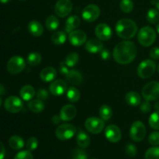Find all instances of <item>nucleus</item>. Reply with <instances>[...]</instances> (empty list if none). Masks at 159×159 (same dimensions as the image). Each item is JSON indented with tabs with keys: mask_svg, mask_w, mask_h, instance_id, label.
<instances>
[{
	"mask_svg": "<svg viewBox=\"0 0 159 159\" xmlns=\"http://www.w3.org/2000/svg\"><path fill=\"white\" fill-rule=\"evenodd\" d=\"M137 55V47L134 43L129 40L120 42L113 51V57L115 61L120 65L131 63Z\"/></svg>",
	"mask_w": 159,
	"mask_h": 159,
	"instance_id": "1",
	"label": "nucleus"
},
{
	"mask_svg": "<svg viewBox=\"0 0 159 159\" xmlns=\"http://www.w3.org/2000/svg\"><path fill=\"white\" fill-rule=\"evenodd\" d=\"M115 29L117 35L124 40L133 38L138 32V26L134 21L130 19L120 20L116 23Z\"/></svg>",
	"mask_w": 159,
	"mask_h": 159,
	"instance_id": "2",
	"label": "nucleus"
},
{
	"mask_svg": "<svg viewBox=\"0 0 159 159\" xmlns=\"http://www.w3.org/2000/svg\"><path fill=\"white\" fill-rule=\"evenodd\" d=\"M138 40L142 46L149 47L153 44L156 40V33L151 26H144L138 32Z\"/></svg>",
	"mask_w": 159,
	"mask_h": 159,
	"instance_id": "3",
	"label": "nucleus"
},
{
	"mask_svg": "<svg viewBox=\"0 0 159 159\" xmlns=\"http://www.w3.org/2000/svg\"><path fill=\"white\" fill-rule=\"evenodd\" d=\"M156 64L154 61L150 59H146L140 63L138 68V75L140 78L143 79L151 78L156 70Z\"/></svg>",
	"mask_w": 159,
	"mask_h": 159,
	"instance_id": "4",
	"label": "nucleus"
},
{
	"mask_svg": "<svg viewBox=\"0 0 159 159\" xmlns=\"http://www.w3.org/2000/svg\"><path fill=\"white\" fill-rule=\"evenodd\" d=\"M142 96L147 101H155L159 99V82L153 81L146 84L142 89Z\"/></svg>",
	"mask_w": 159,
	"mask_h": 159,
	"instance_id": "5",
	"label": "nucleus"
},
{
	"mask_svg": "<svg viewBox=\"0 0 159 159\" xmlns=\"http://www.w3.org/2000/svg\"><path fill=\"white\" fill-rule=\"evenodd\" d=\"M146 136V127L141 121H135L130 129V138L136 142L143 141Z\"/></svg>",
	"mask_w": 159,
	"mask_h": 159,
	"instance_id": "6",
	"label": "nucleus"
},
{
	"mask_svg": "<svg viewBox=\"0 0 159 159\" xmlns=\"http://www.w3.org/2000/svg\"><path fill=\"white\" fill-rule=\"evenodd\" d=\"M76 133V128L74 125L70 124H64L57 127L55 135L61 141H67L74 137Z\"/></svg>",
	"mask_w": 159,
	"mask_h": 159,
	"instance_id": "7",
	"label": "nucleus"
},
{
	"mask_svg": "<svg viewBox=\"0 0 159 159\" xmlns=\"http://www.w3.org/2000/svg\"><path fill=\"white\" fill-rule=\"evenodd\" d=\"M85 127L89 133L98 134L103 130L105 127V123L103 120L101 118L92 116L85 120Z\"/></svg>",
	"mask_w": 159,
	"mask_h": 159,
	"instance_id": "8",
	"label": "nucleus"
},
{
	"mask_svg": "<svg viewBox=\"0 0 159 159\" xmlns=\"http://www.w3.org/2000/svg\"><path fill=\"white\" fill-rule=\"evenodd\" d=\"M26 67V62L24 59L20 56H14L11 57L7 62L8 71L12 75H16L22 72Z\"/></svg>",
	"mask_w": 159,
	"mask_h": 159,
	"instance_id": "9",
	"label": "nucleus"
},
{
	"mask_svg": "<svg viewBox=\"0 0 159 159\" xmlns=\"http://www.w3.org/2000/svg\"><path fill=\"white\" fill-rule=\"evenodd\" d=\"M99 15H100V9L99 6L95 4H90L85 6L82 12L83 20L88 23L96 21L99 18Z\"/></svg>",
	"mask_w": 159,
	"mask_h": 159,
	"instance_id": "10",
	"label": "nucleus"
},
{
	"mask_svg": "<svg viewBox=\"0 0 159 159\" xmlns=\"http://www.w3.org/2000/svg\"><path fill=\"white\" fill-rule=\"evenodd\" d=\"M4 107L11 113H16L23 109V104L21 99L17 96H9L4 102Z\"/></svg>",
	"mask_w": 159,
	"mask_h": 159,
	"instance_id": "11",
	"label": "nucleus"
},
{
	"mask_svg": "<svg viewBox=\"0 0 159 159\" xmlns=\"http://www.w3.org/2000/svg\"><path fill=\"white\" fill-rule=\"evenodd\" d=\"M73 8L71 0H58L54 6V12L59 17H65L70 14Z\"/></svg>",
	"mask_w": 159,
	"mask_h": 159,
	"instance_id": "12",
	"label": "nucleus"
},
{
	"mask_svg": "<svg viewBox=\"0 0 159 159\" xmlns=\"http://www.w3.org/2000/svg\"><path fill=\"white\" fill-rule=\"evenodd\" d=\"M105 137L110 142L117 143L121 140L122 133H121L120 129L117 126L111 124L106 127Z\"/></svg>",
	"mask_w": 159,
	"mask_h": 159,
	"instance_id": "13",
	"label": "nucleus"
},
{
	"mask_svg": "<svg viewBox=\"0 0 159 159\" xmlns=\"http://www.w3.org/2000/svg\"><path fill=\"white\" fill-rule=\"evenodd\" d=\"M86 40L87 34L80 30H73L68 36V40L73 46H81L86 42Z\"/></svg>",
	"mask_w": 159,
	"mask_h": 159,
	"instance_id": "14",
	"label": "nucleus"
},
{
	"mask_svg": "<svg viewBox=\"0 0 159 159\" xmlns=\"http://www.w3.org/2000/svg\"><path fill=\"white\" fill-rule=\"evenodd\" d=\"M95 34H96V36L98 39H99L102 41H106V40H108L111 38V28L107 23H99L96 26Z\"/></svg>",
	"mask_w": 159,
	"mask_h": 159,
	"instance_id": "15",
	"label": "nucleus"
},
{
	"mask_svg": "<svg viewBox=\"0 0 159 159\" xmlns=\"http://www.w3.org/2000/svg\"><path fill=\"white\" fill-rule=\"evenodd\" d=\"M67 89H68V85L66 82L61 79H57L51 84L49 87V91L54 96H61L67 92L68 90Z\"/></svg>",
	"mask_w": 159,
	"mask_h": 159,
	"instance_id": "16",
	"label": "nucleus"
},
{
	"mask_svg": "<svg viewBox=\"0 0 159 159\" xmlns=\"http://www.w3.org/2000/svg\"><path fill=\"white\" fill-rule=\"evenodd\" d=\"M76 113H77L76 107L74 105L68 104V105H65L62 107L60 111L59 116H60L61 119L62 120L70 121L72 120L75 117Z\"/></svg>",
	"mask_w": 159,
	"mask_h": 159,
	"instance_id": "17",
	"label": "nucleus"
},
{
	"mask_svg": "<svg viewBox=\"0 0 159 159\" xmlns=\"http://www.w3.org/2000/svg\"><path fill=\"white\" fill-rule=\"evenodd\" d=\"M103 48V43L99 39H90L85 43V50L92 54L100 52Z\"/></svg>",
	"mask_w": 159,
	"mask_h": 159,
	"instance_id": "18",
	"label": "nucleus"
},
{
	"mask_svg": "<svg viewBox=\"0 0 159 159\" xmlns=\"http://www.w3.org/2000/svg\"><path fill=\"white\" fill-rule=\"evenodd\" d=\"M66 77L67 81L68 83H70L72 85H80L81 82H82V75L80 71L78 70H69L68 73L67 74Z\"/></svg>",
	"mask_w": 159,
	"mask_h": 159,
	"instance_id": "19",
	"label": "nucleus"
},
{
	"mask_svg": "<svg viewBox=\"0 0 159 159\" xmlns=\"http://www.w3.org/2000/svg\"><path fill=\"white\" fill-rule=\"evenodd\" d=\"M57 76V71L53 67H46L40 71V77L42 81L45 82H49L54 81Z\"/></svg>",
	"mask_w": 159,
	"mask_h": 159,
	"instance_id": "20",
	"label": "nucleus"
},
{
	"mask_svg": "<svg viewBox=\"0 0 159 159\" xmlns=\"http://www.w3.org/2000/svg\"><path fill=\"white\" fill-rule=\"evenodd\" d=\"M80 23L81 20L78 16H71L67 19L66 22H65V31L70 34L73 30L77 29L80 26Z\"/></svg>",
	"mask_w": 159,
	"mask_h": 159,
	"instance_id": "21",
	"label": "nucleus"
},
{
	"mask_svg": "<svg viewBox=\"0 0 159 159\" xmlns=\"http://www.w3.org/2000/svg\"><path fill=\"white\" fill-rule=\"evenodd\" d=\"M28 31L34 37H40L43 33V28L38 21H31L28 24Z\"/></svg>",
	"mask_w": 159,
	"mask_h": 159,
	"instance_id": "22",
	"label": "nucleus"
},
{
	"mask_svg": "<svg viewBox=\"0 0 159 159\" xmlns=\"http://www.w3.org/2000/svg\"><path fill=\"white\" fill-rule=\"evenodd\" d=\"M20 96L24 101H30L34 97L36 94L35 89L30 85H23L20 91Z\"/></svg>",
	"mask_w": 159,
	"mask_h": 159,
	"instance_id": "23",
	"label": "nucleus"
},
{
	"mask_svg": "<svg viewBox=\"0 0 159 159\" xmlns=\"http://www.w3.org/2000/svg\"><path fill=\"white\" fill-rule=\"evenodd\" d=\"M125 100L128 105L133 106V107L139 106L141 103V96L134 91H130L127 93L125 96Z\"/></svg>",
	"mask_w": 159,
	"mask_h": 159,
	"instance_id": "24",
	"label": "nucleus"
},
{
	"mask_svg": "<svg viewBox=\"0 0 159 159\" xmlns=\"http://www.w3.org/2000/svg\"><path fill=\"white\" fill-rule=\"evenodd\" d=\"M76 141H77V144L79 147L82 148H86L89 146L91 139H90V137L85 132L81 130L78 133L77 137H76Z\"/></svg>",
	"mask_w": 159,
	"mask_h": 159,
	"instance_id": "25",
	"label": "nucleus"
},
{
	"mask_svg": "<svg viewBox=\"0 0 159 159\" xmlns=\"http://www.w3.org/2000/svg\"><path fill=\"white\" fill-rule=\"evenodd\" d=\"M9 145L13 150H20L24 147V141L21 137L14 135L9 138Z\"/></svg>",
	"mask_w": 159,
	"mask_h": 159,
	"instance_id": "26",
	"label": "nucleus"
},
{
	"mask_svg": "<svg viewBox=\"0 0 159 159\" xmlns=\"http://www.w3.org/2000/svg\"><path fill=\"white\" fill-rule=\"evenodd\" d=\"M28 108L30 110V111L34 112V113H40L44 110V103L40 99H37L31 100L28 102L27 104Z\"/></svg>",
	"mask_w": 159,
	"mask_h": 159,
	"instance_id": "27",
	"label": "nucleus"
},
{
	"mask_svg": "<svg viewBox=\"0 0 159 159\" xmlns=\"http://www.w3.org/2000/svg\"><path fill=\"white\" fill-rule=\"evenodd\" d=\"M67 40V36L63 31H57L51 36V41L53 43L57 45L63 44Z\"/></svg>",
	"mask_w": 159,
	"mask_h": 159,
	"instance_id": "28",
	"label": "nucleus"
},
{
	"mask_svg": "<svg viewBox=\"0 0 159 159\" xmlns=\"http://www.w3.org/2000/svg\"><path fill=\"white\" fill-rule=\"evenodd\" d=\"M80 92L75 87H70L67 90V98L71 102H76L80 99Z\"/></svg>",
	"mask_w": 159,
	"mask_h": 159,
	"instance_id": "29",
	"label": "nucleus"
},
{
	"mask_svg": "<svg viewBox=\"0 0 159 159\" xmlns=\"http://www.w3.org/2000/svg\"><path fill=\"white\" fill-rule=\"evenodd\" d=\"M99 113L101 119L103 120L104 121L109 120L111 119L112 116H113V110L110 106L102 105L99 109Z\"/></svg>",
	"mask_w": 159,
	"mask_h": 159,
	"instance_id": "30",
	"label": "nucleus"
},
{
	"mask_svg": "<svg viewBox=\"0 0 159 159\" xmlns=\"http://www.w3.org/2000/svg\"><path fill=\"white\" fill-rule=\"evenodd\" d=\"M59 22L58 19L54 15H51L47 18L46 22H45V24H46V27L48 30H55L58 28L59 26Z\"/></svg>",
	"mask_w": 159,
	"mask_h": 159,
	"instance_id": "31",
	"label": "nucleus"
},
{
	"mask_svg": "<svg viewBox=\"0 0 159 159\" xmlns=\"http://www.w3.org/2000/svg\"><path fill=\"white\" fill-rule=\"evenodd\" d=\"M42 60L41 54L39 52H32L28 55L27 63L30 66L34 67L38 65Z\"/></svg>",
	"mask_w": 159,
	"mask_h": 159,
	"instance_id": "32",
	"label": "nucleus"
},
{
	"mask_svg": "<svg viewBox=\"0 0 159 159\" xmlns=\"http://www.w3.org/2000/svg\"><path fill=\"white\" fill-rule=\"evenodd\" d=\"M147 20L151 24H155L159 21V11L157 9H150L147 12Z\"/></svg>",
	"mask_w": 159,
	"mask_h": 159,
	"instance_id": "33",
	"label": "nucleus"
},
{
	"mask_svg": "<svg viewBox=\"0 0 159 159\" xmlns=\"http://www.w3.org/2000/svg\"><path fill=\"white\" fill-rule=\"evenodd\" d=\"M79 60V54H78V53L71 52L67 55L65 62L68 67L72 68V67H74L75 65L78 63Z\"/></svg>",
	"mask_w": 159,
	"mask_h": 159,
	"instance_id": "34",
	"label": "nucleus"
},
{
	"mask_svg": "<svg viewBox=\"0 0 159 159\" xmlns=\"http://www.w3.org/2000/svg\"><path fill=\"white\" fill-rule=\"evenodd\" d=\"M148 124L154 130H159V111H155L152 113L148 119Z\"/></svg>",
	"mask_w": 159,
	"mask_h": 159,
	"instance_id": "35",
	"label": "nucleus"
},
{
	"mask_svg": "<svg viewBox=\"0 0 159 159\" xmlns=\"http://www.w3.org/2000/svg\"><path fill=\"white\" fill-rule=\"evenodd\" d=\"M120 9L125 13H130L134 9V2L132 0H121L120 3Z\"/></svg>",
	"mask_w": 159,
	"mask_h": 159,
	"instance_id": "36",
	"label": "nucleus"
},
{
	"mask_svg": "<svg viewBox=\"0 0 159 159\" xmlns=\"http://www.w3.org/2000/svg\"><path fill=\"white\" fill-rule=\"evenodd\" d=\"M145 159H159V147L154 146L148 149L144 155Z\"/></svg>",
	"mask_w": 159,
	"mask_h": 159,
	"instance_id": "37",
	"label": "nucleus"
},
{
	"mask_svg": "<svg viewBox=\"0 0 159 159\" xmlns=\"http://www.w3.org/2000/svg\"><path fill=\"white\" fill-rule=\"evenodd\" d=\"M71 158L72 159H87L88 155L86 152L81 148H75L72 151L71 153Z\"/></svg>",
	"mask_w": 159,
	"mask_h": 159,
	"instance_id": "38",
	"label": "nucleus"
},
{
	"mask_svg": "<svg viewBox=\"0 0 159 159\" xmlns=\"http://www.w3.org/2000/svg\"><path fill=\"white\" fill-rule=\"evenodd\" d=\"M26 146L27 150L30 151V152L31 151L36 150L37 147H38V140L36 138H34V137H31L26 141Z\"/></svg>",
	"mask_w": 159,
	"mask_h": 159,
	"instance_id": "39",
	"label": "nucleus"
},
{
	"mask_svg": "<svg viewBox=\"0 0 159 159\" xmlns=\"http://www.w3.org/2000/svg\"><path fill=\"white\" fill-rule=\"evenodd\" d=\"M125 152L127 156L130 157V158H134L137 155V153H138V148H137V147L134 144L130 143V144H127L126 145Z\"/></svg>",
	"mask_w": 159,
	"mask_h": 159,
	"instance_id": "40",
	"label": "nucleus"
},
{
	"mask_svg": "<svg viewBox=\"0 0 159 159\" xmlns=\"http://www.w3.org/2000/svg\"><path fill=\"white\" fill-rule=\"evenodd\" d=\"M14 159H34L33 155L31 154L30 151H21L16 155Z\"/></svg>",
	"mask_w": 159,
	"mask_h": 159,
	"instance_id": "41",
	"label": "nucleus"
},
{
	"mask_svg": "<svg viewBox=\"0 0 159 159\" xmlns=\"http://www.w3.org/2000/svg\"><path fill=\"white\" fill-rule=\"evenodd\" d=\"M148 142L153 146L159 145V132H152L148 137Z\"/></svg>",
	"mask_w": 159,
	"mask_h": 159,
	"instance_id": "42",
	"label": "nucleus"
},
{
	"mask_svg": "<svg viewBox=\"0 0 159 159\" xmlns=\"http://www.w3.org/2000/svg\"><path fill=\"white\" fill-rule=\"evenodd\" d=\"M37 97L42 101L47 100L49 98V93L44 89H40L37 92Z\"/></svg>",
	"mask_w": 159,
	"mask_h": 159,
	"instance_id": "43",
	"label": "nucleus"
},
{
	"mask_svg": "<svg viewBox=\"0 0 159 159\" xmlns=\"http://www.w3.org/2000/svg\"><path fill=\"white\" fill-rule=\"evenodd\" d=\"M140 110L142 113H147L152 110V105L149 102V101L146 100L145 102H143L142 103L140 104Z\"/></svg>",
	"mask_w": 159,
	"mask_h": 159,
	"instance_id": "44",
	"label": "nucleus"
},
{
	"mask_svg": "<svg viewBox=\"0 0 159 159\" xmlns=\"http://www.w3.org/2000/svg\"><path fill=\"white\" fill-rule=\"evenodd\" d=\"M150 57L153 60H158L159 59V48L155 47L152 48L150 51Z\"/></svg>",
	"mask_w": 159,
	"mask_h": 159,
	"instance_id": "45",
	"label": "nucleus"
},
{
	"mask_svg": "<svg viewBox=\"0 0 159 159\" xmlns=\"http://www.w3.org/2000/svg\"><path fill=\"white\" fill-rule=\"evenodd\" d=\"M59 71L63 75H67L69 70H68V66L65 64V61H62L60 63V67H59Z\"/></svg>",
	"mask_w": 159,
	"mask_h": 159,
	"instance_id": "46",
	"label": "nucleus"
},
{
	"mask_svg": "<svg viewBox=\"0 0 159 159\" xmlns=\"http://www.w3.org/2000/svg\"><path fill=\"white\" fill-rule=\"evenodd\" d=\"M100 56L101 57H102V60H109L110 57V51H109V50H107V48H103V49L100 51Z\"/></svg>",
	"mask_w": 159,
	"mask_h": 159,
	"instance_id": "47",
	"label": "nucleus"
},
{
	"mask_svg": "<svg viewBox=\"0 0 159 159\" xmlns=\"http://www.w3.org/2000/svg\"><path fill=\"white\" fill-rule=\"evenodd\" d=\"M6 156V148L2 143L0 141V159H4Z\"/></svg>",
	"mask_w": 159,
	"mask_h": 159,
	"instance_id": "48",
	"label": "nucleus"
},
{
	"mask_svg": "<svg viewBox=\"0 0 159 159\" xmlns=\"http://www.w3.org/2000/svg\"><path fill=\"white\" fill-rule=\"evenodd\" d=\"M61 120H62L61 119L59 115H54V116L52 117V122L54 124H58Z\"/></svg>",
	"mask_w": 159,
	"mask_h": 159,
	"instance_id": "49",
	"label": "nucleus"
},
{
	"mask_svg": "<svg viewBox=\"0 0 159 159\" xmlns=\"http://www.w3.org/2000/svg\"><path fill=\"white\" fill-rule=\"evenodd\" d=\"M6 87H5L2 84H0V96L6 94Z\"/></svg>",
	"mask_w": 159,
	"mask_h": 159,
	"instance_id": "50",
	"label": "nucleus"
},
{
	"mask_svg": "<svg viewBox=\"0 0 159 159\" xmlns=\"http://www.w3.org/2000/svg\"><path fill=\"white\" fill-rule=\"evenodd\" d=\"M155 6H156L157 9L159 11V0H155Z\"/></svg>",
	"mask_w": 159,
	"mask_h": 159,
	"instance_id": "51",
	"label": "nucleus"
},
{
	"mask_svg": "<svg viewBox=\"0 0 159 159\" xmlns=\"http://www.w3.org/2000/svg\"><path fill=\"white\" fill-rule=\"evenodd\" d=\"M11 0H0V2L2 3V4H6V3L9 2Z\"/></svg>",
	"mask_w": 159,
	"mask_h": 159,
	"instance_id": "52",
	"label": "nucleus"
},
{
	"mask_svg": "<svg viewBox=\"0 0 159 159\" xmlns=\"http://www.w3.org/2000/svg\"><path fill=\"white\" fill-rule=\"evenodd\" d=\"M155 110H158V111H159V102H157L156 103H155Z\"/></svg>",
	"mask_w": 159,
	"mask_h": 159,
	"instance_id": "53",
	"label": "nucleus"
},
{
	"mask_svg": "<svg viewBox=\"0 0 159 159\" xmlns=\"http://www.w3.org/2000/svg\"><path fill=\"white\" fill-rule=\"evenodd\" d=\"M156 30H157V31H158V33L159 34V23H158V25H157V26H156Z\"/></svg>",
	"mask_w": 159,
	"mask_h": 159,
	"instance_id": "54",
	"label": "nucleus"
},
{
	"mask_svg": "<svg viewBox=\"0 0 159 159\" xmlns=\"http://www.w3.org/2000/svg\"><path fill=\"white\" fill-rule=\"evenodd\" d=\"M2 98L0 97V107H1L2 105Z\"/></svg>",
	"mask_w": 159,
	"mask_h": 159,
	"instance_id": "55",
	"label": "nucleus"
},
{
	"mask_svg": "<svg viewBox=\"0 0 159 159\" xmlns=\"http://www.w3.org/2000/svg\"><path fill=\"white\" fill-rule=\"evenodd\" d=\"M157 70H158V72L159 73V63H158V66H157Z\"/></svg>",
	"mask_w": 159,
	"mask_h": 159,
	"instance_id": "56",
	"label": "nucleus"
},
{
	"mask_svg": "<svg viewBox=\"0 0 159 159\" xmlns=\"http://www.w3.org/2000/svg\"><path fill=\"white\" fill-rule=\"evenodd\" d=\"M20 1H24V0H20Z\"/></svg>",
	"mask_w": 159,
	"mask_h": 159,
	"instance_id": "57",
	"label": "nucleus"
},
{
	"mask_svg": "<svg viewBox=\"0 0 159 159\" xmlns=\"http://www.w3.org/2000/svg\"><path fill=\"white\" fill-rule=\"evenodd\" d=\"M91 159H96V158H91Z\"/></svg>",
	"mask_w": 159,
	"mask_h": 159,
	"instance_id": "58",
	"label": "nucleus"
}]
</instances>
